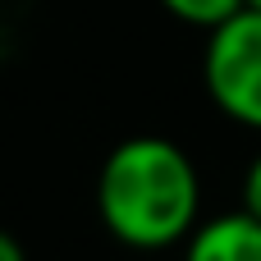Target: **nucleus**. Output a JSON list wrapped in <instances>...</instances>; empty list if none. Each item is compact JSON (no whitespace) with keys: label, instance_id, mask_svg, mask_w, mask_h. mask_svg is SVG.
Instances as JSON below:
<instances>
[{"label":"nucleus","instance_id":"f257e3e1","mask_svg":"<svg viewBox=\"0 0 261 261\" xmlns=\"http://www.w3.org/2000/svg\"><path fill=\"white\" fill-rule=\"evenodd\" d=\"M197 165L170 138L142 133L119 142L96 179V211L106 229L138 252H165L197 225Z\"/></svg>","mask_w":261,"mask_h":261},{"label":"nucleus","instance_id":"f03ea898","mask_svg":"<svg viewBox=\"0 0 261 261\" xmlns=\"http://www.w3.org/2000/svg\"><path fill=\"white\" fill-rule=\"evenodd\" d=\"M202 83L234 124L261 128V9L243 5L234 18L211 28L202 55Z\"/></svg>","mask_w":261,"mask_h":261},{"label":"nucleus","instance_id":"7ed1b4c3","mask_svg":"<svg viewBox=\"0 0 261 261\" xmlns=\"http://www.w3.org/2000/svg\"><path fill=\"white\" fill-rule=\"evenodd\" d=\"M184 261H261V220L252 211H229L197 225L184 239Z\"/></svg>","mask_w":261,"mask_h":261},{"label":"nucleus","instance_id":"20e7f679","mask_svg":"<svg viewBox=\"0 0 261 261\" xmlns=\"http://www.w3.org/2000/svg\"><path fill=\"white\" fill-rule=\"evenodd\" d=\"M179 23H188V28H220L225 18H234L248 0H161Z\"/></svg>","mask_w":261,"mask_h":261},{"label":"nucleus","instance_id":"39448f33","mask_svg":"<svg viewBox=\"0 0 261 261\" xmlns=\"http://www.w3.org/2000/svg\"><path fill=\"white\" fill-rule=\"evenodd\" d=\"M243 211H252L261 220V151H257V161L248 165V174H243Z\"/></svg>","mask_w":261,"mask_h":261},{"label":"nucleus","instance_id":"423d86ee","mask_svg":"<svg viewBox=\"0 0 261 261\" xmlns=\"http://www.w3.org/2000/svg\"><path fill=\"white\" fill-rule=\"evenodd\" d=\"M0 261H28V252H23V243L9 234V229H0Z\"/></svg>","mask_w":261,"mask_h":261},{"label":"nucleus","instance_id":"0eeeda50","mask_svg":"<svg viewBox=\"0 0 261 261\" xmlns=\"http://www.w3.org/2000/svg\"><path fill=\"white\" fill-rule=\"evenodd\" d=\"M248 5H252V9H261V0H248Z\"/></svg>","mask_w":261,"mask_h":261}]
</instances>
